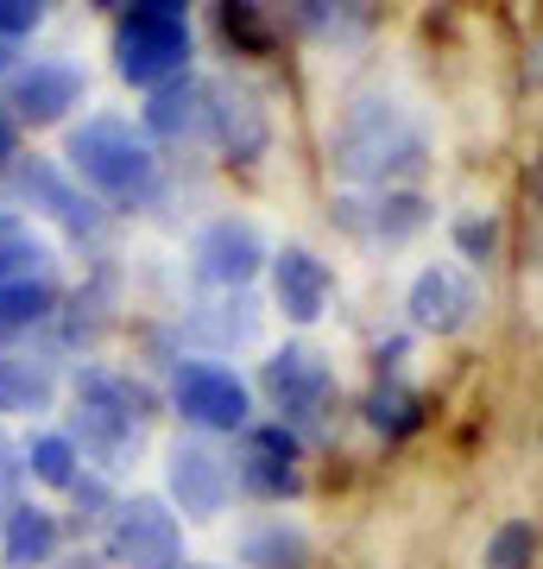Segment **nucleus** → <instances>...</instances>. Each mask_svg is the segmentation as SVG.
Instances as JSON below:
<instances>
[{
	"label": "nucleus",
	"mask_w": 543,
	"mask_h": 569,
	"mask_svg": "<svg viewBox=\"0 0 543 569\" xmlns=\"http://www.w3.org/2000/svg\"><path fill=\"white\" fill-rule=\"evenodd\" d=\"M303 443H298V430L291 425H247L241 430V443H234V481H241L247 493H260V500H291L303 481Z\"/></svg>",
	"instance_id": "9b49d317"
},
{
	"label": "nucleus",
	"mask_w": 543,
	"mask_h": 569,
	"mask_svg": "<svg viewBox=\"0 0 543 569\" xmlns=\"http://www.w3.org/2000/svg\"><path fill=\"white\" fill-rule=\"evenodd\" d=\"M183 569H209V563H183Z\"/></svg>",
	"instance_id": "2f4dec72"
},
{
	"label": "nucleus",
	"mask_w": 543,
	"mask_h": 569,
	"mask_svg": "<svg viewBox=\"0 0 543 569\" xmlns=\"http://www.w3.org/2000/svg\"><path fill=\"white\" fill-rule=\"evenodd\" d=\"M26 475L44 481V488L70 493L82 481V449L70 443V430H39L32 443H26Z\"/></svg>",
	"instance_id": "5701e85b"
},
{
	"label": "nucleus",
	"mask_w": 543,
	"mask_h": 569,
	"mask_svg": "<svg viewBox=\"0 0 543 569\" xmlns=\"http://www.w3.org/2000/svg\"><path fill=\"white\" fill-rule=\"evenodd\" d=\"M241 563L247 569H310V538L298 526H284V519H265V526L247 531Z\"/></svg>",
	"instance_id": "412c9836"
},
{
	"label": "nucleus",
	"mask_w": 543,
	"mask_h": 569,
	"mask_svg": "<svg viewBox=\"0 0 543 569\" xmlns=\"http://www.w3.org/2000/svg\"><path fill=\"white\" fill-rule=\"evenodd\" d=\"M20 488H26V443L0 425V512L13 507V500H26Z\"/></svg>",
	"instance_id": "c85d7f7f"
},
{
	"label": "nucleus",
	"mask_w": 543,
	"mask_h": 569,
	"mask_svg": "<svg viewBox=\"0 0 543 569\" xmlns=\"http://www.w3.org/2000/svg\"><path fill=\"white\" fill-rule=\"evenodd\" d=\"M89 96V77H82L70 58H26L7 70V114L26 127H58L70 121Z\"/></svg>",
	"instance_id": "6e6552de"
},
{
	"label": "nucleus",
	"mask_w": 543,
	"mask_h": 569,
	"mask_svg": "<svg viewBox=\"0 0 543 569\" xmlns=\"http://www.w3.org/2000/svg\"><path fill=\"white\" fill-rule=\"evenodd\" d=\"M209 140L222 146L234 164H253L265 152V140H272V114H265V102L241 77L209 82Z\"/></svg>",
	"instance_id": "4468645a"
},
{
	"label": "nucleus",
	"mask_w": 543,
	"mask_h": 569,
	"mask_svg": "<svg viewBox=\"0 0 543 569\" xmlns=\"http://www.w3.org/2000/svg\"><path fill=\"white\" fill-rule=\"evenodd\" d=\"M13 197H20L26 209H39V216H51V222L63 228V234H82V241H95L101 228H108V209L82 190L70 171H63L58 159H20L13 164Z\"/></svg>",
	"instance_id": "1a4fd4ad"
},
{
	"label": "nucleus",
	"mask_w": 543,
	"mask_h": 569,
	"mask_svg": "<svg viewBox=\"0 0 543 569\" xmlns=\"http://www.w3.org/2000/svg\"><path fill=\"white\" fill-rule=\"evenodd\" d=\"M108 557L121 569H183V519L159 493H133L108 519Z\"/></svg>",
	"instance_id": "423d86ee"
},
{
	"label": "nucleus",
	"mask_w": 543,
	"mask_h": 569,
	"mask_svg": "<svg viewBox=\"0 0 543 569\" xmlns=\"http://www.w3.org/2000/svg\"><path fill=\"white\" fill-rule=\"evenodd\" d=\"M430 222V203L418 190H380V203H366V234L373 241H411Z\"/></svg>",
	"instance_id": "b1692460"
},
{
	"label": "nucleus",
	"mask_w": 543,
	"mask_h": 569,
	"mask_svg": "<svg viewBox=\"0 0 543 569\" xmlns=\"http://www.w3.org/2000/svg\"><path fill=\"white\" fill-rule=\"evenodd\" d=\"M58 406V367L44 355L0 348V418H32Z\"/></svg>",
	"instance_id": "a211bd4d"
},
{
	"label": "nucleus",
	"mask_w": 543,
	"mask_h": 569,
	"mask_svg": "<svg viewBox=\"0 0 543 569\" xmlns=\"http://www.w3.org/2000/svg\"><path fill=\"white\" fill-rule=\"evenodd\" d=\"M164 488H171V512L215 519L228 507V493H234V468H228V456L215 443L178 437V443L164 449Z\"/></svg>",
	"instance_id": "9d476101"
},
{
	"label": "nucleus",
	"mask_w": 543,
	"mask_h": 569,
	"mask_svg": "<svg viewBox=\"0 0 543 569\" xmlns=\"http://www.w3.org/2000/svg\"><path fill=\"white\" fill-rule=\"evenodd\" d=\"M537 550H543L537 519H505V526L486 538L481 569H531V563H537Z\"/></svg>",
	"instance_id": "a878e982"
},
{
	"label": "nucleus",
	"mask_w": 543,
	"mask_h": 569,
	"mask_svg": "<svg viewBox=\"0 0 543 569\" xmlns=\"http://www.w3.org/2000/svg\"><path fill=\"white\" fill-rule=\"evenodd\" d=\"M13 279H51V247L32 216H0V284Z\"/></svg>",
	"instance_id": "6ab92c4d"
},
{
	"label": "nucleus",
	"mask_w": 543,
	"mask_h": 569,
	"mask_svg": "<svg viewBox=\"0 0 543 569\" xmlns=\"http://www.w3.org/2000/svg\"><path fill=\"white\" fill-rule=\"evenodd\" d=\"M171 406H178L183 425L197 430H228V437H241L253 425V387H247L234 367L222 361H178L171 367Z\"/></svg>",
	"instance_id": "39448f33"
},
{
	"label": "nucleus",
	"mask_w": 543,
	"mask_h": 569,
	"mask_svg": "<svg viewBox=\"0 0 543 569\" xmlns=\"http://www.w3.org/2000/svg\"><path fill=\"white\" fill-rule=\"evenodd\" d=\"M70 507H77V526H101V519H114V488H108V475H89L82 468V481L70 488Z\"/></svg>",
	"instance_id": "cd10ccee"
},
{
	"label": "nucleus",
	"mask_w": 543,
	"mask_h": 569,
	"mask_svg": "<svg viewBox=\"0 0 543 569\" xmlns=\"http://www.w3.org/2000/svg\"><path fill=\"white\" fill-rule=\"evenodd\" d=\"M423 411H430V399L418 387H404L399 373H380V387L366 392V425L385 437H411L423 425Z\"/></svg>",
	"instance_id": "aec40b11"
},
{
	"label": "nucleus",
	"mask_w": 543,
	"mask_h": 569,
	"mask_svg": "<svg viewBox=\"0 0 543 569\" xmlns=\"http://www.w3.org/2000/svg\"><path fill=\"white\" fill-rule=\"evenodd\" d=\"M63 545V519L39 500H13L0 512V563L7 569H51Z\"/></svg>",
	"instance_id": "dca6fc26"
},
{
	"label": "nucleus",
	"mask_w": 543,
	"mask_h": 569,
	"mask_svg": "<svg viewBox=\"0 0 543 569\" xmlns=\"http://www.w3.org/2000/svg\"><path fill=\"white\" fill-rule=\"evenodd\" d=\"M190 336H202V342H215V348H241L260 336V310H253V298L228 291L222 305H202L190 317Z\"/></svg>",
	"instance_id": "4be33fe9"
},
{
	"label": "nucleus",
	"mask_w": 543,
	"mask_h": 569,
	"mask_svg": "<svg viewBox=\"0 0 543 569\" xmlns=\"http://www.w3.org/2000/svg\"><path fill=\"white\" fill-rule=\"evenodd\" d=\"M265 266H272V298H279V310L291 323H316L322 310H329L335 272H329L322 253H310V247H279Z\"/></svg>",
	"instance_id": "2eb2a0df"
},
{
	"label": "nucleus",
	"mask_w": 543,
	"mask_h": 569,
	"mask_svg": "<svg viewBox=\"0 0 543 569\" xmlns=\"http://www.w3.org/2000/svg\"><path fill=\"white\" fill-rule=\"evenodd\" d=\"M404 310H411V329H423V336H462V329L474 323V310H481V284H474L467 266L436 260L411 279Z\"/></svg>",
	"instance_id": "f8f14e48"
},
{
	"label": "nucleus",
	"mask_w": 543,
	"mask_h": 569,
	"mask_svg": "<svg viewBox=\"0 0 543 569\" xmlns=\"http://www.w3.org/2000/svg\"><path fill=\"white\" fill-rule=\"evenodd\" d=\"M260 392L272 399L279 425H310V418H322L329 399H335V373H329V361H322L310 342H284V348L265 355Z\"/></svg>",
	"instance_id": "0eeeda50"
},
{
	"label": "nucleus",
	"mask_w": 543,
	"mask_h": 569,
	"mask_svg": "<svg viewBox=\"0 0 543 569\" xmlns=\"http://www.w3.org/2000/svg\"><path fill=\"white\" fill-rule=\"evenodd\" d=\"M455 253H462L467 266H486L493 253H500V222L493 216H455Z\"/></svg>",
	"instance_id": "bb28decb"
},
{
	"label": "nucleus",
	"mask_w": 543,
	"mask_h": 569,
	"mask_svg": "<svg viewBox=\"0 0 543 569\" xmlns=\"http://www.w3.org/2000/svg\"><path fill=\"white\" fill-rule=\"evenodd\" d=\"M145 411H152V392L140 380H127L114 367H82L77 373V406H70V443L101 462L108 475L127 468L145 443Z\"/></svg>",
	"instance_id": "f03ea898"
},
{
	"label": "nucleus",
	"mask_w": 543,
	"mask_h": 569,
	"mask_svg": "<svg viewBox=\"0 0 543 569\" xmlns=\"http://www.w3.org/2000/svg\"><path fill=\"white\" fill-rule=\"evenodd\" d=\"M423 152H430L423 127L411 121L399 102H385V96L354 102L342 114V127H335V140H329V159H335L342 178L385 183V190H392V178H418Z\"/></svg>",
	"instance_id": "7ed1b4c3"
},
{
	"label": "nucleus",
	"mask_w": 543,
	"mask_h": 569,
	"mask_svg": "<svg viewBox=\"0 0 543 569\" xmlns=\"http://www.w3.org/2000/svg\"><path fill=\"white\" fill-rule=\"evenodd\" d=\"M63 171L95 197V203H145L159 190V152L127 114H82L63 133Z\"/></svg>",
	"instance_id": "f257e3e1"
},
{
	"label": "nucleus",
	"mask_w": 543,
	"mask_h": 569,
	"mask_svg": "<svg viewBox=\"0 0 543 569\" xmlns=\"http://www.w3.org/2000/svg\"><path fill=\"white\" fill-rule=\"evenodd\" d=\"M190 260H197V272L209 284H222V291H247V284L260 279V266L272 260V253H265V234L247 222V216H215V222L197 234Z\"/></svg>",
	"instance_id": "ddd939ff"
},
{
	"label": "nucleus",
	"mask_w": 543,
	"mask_h": 569,
	"mask_svg": "<svg viewBox=\"0 0 543 569\" xmlns=\"http://www.w3.org/2000/svg\"><path fill=\"white\" fill-rule=\"evenodd\" d=\"M20 159V121L7 114V102H0V164H13Z\"/></svg>",
	"instance_id": "7c9ffc66"
},
{
	"label": "nucleus",
	"mask_w": 543,
	"mask_h": 569,
	"mask_svg": "<svg viewBox=\"0 0 543 569\" xmlns=\"http://www.w3.org/2000/svg\"><path fill=\"white\" fill-rule=\"evenodd\" d=\"M44 26V7L39 0H0V44H20Z\"/></svg>",
	"instance_id": "c756f323"
},
{
	"label": "nucleus",
	"mask_w": 543,
	"mask_h": 569,
	"mask_svg": "<svg viewBox=\"0 0 543 569\" xmlns=\"http://www.w3.org/2000/svg\"><path fill=\"white\" fill-rule=\"evenodd\" d=\"M114 70H121L133 89H164V82L190 77V13L171 7V0H145V7H127L114 20Z\"/></svg>",
	"instance_id": "20e7f679"
},
{
	"label": "nucleus",
	"mask_w": 543,
	"mask_h": 569,
	"mask_svg": "<svg viewBox=\"0 0 543 569\" xmlns=\"http://www.w3.org/2000/svg\"><path fill=\"white\" fill-rule=\"evenodd\" d=\"M140 133L145 140H202L209 133V82L197 77H178L164 82V89H152L140 108Z\"/></svg>",
	"instance_id": "f3484780"
},
{
	"label": "nucleus",
	"mask_w": 543,
	"mask_h": 569,
	"mask_svg": "<svg viewBox=\"0 0 543 569\" xmlns=\"http://www.w3.org/2000/svg\"><path fill=\"white\" fill-rule=\"evenodd\" d=\"M58 310V279H13L0 284V329L13 336V329H32L44 323Z\"/></svg>",
	"instance_id": "393cba45"
}]
</instances>
